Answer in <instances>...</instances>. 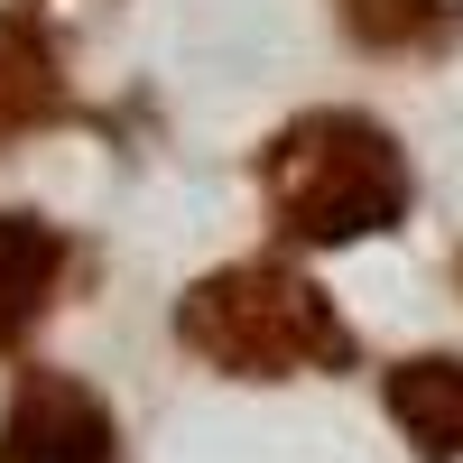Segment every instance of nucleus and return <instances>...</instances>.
I'll use <instances>...</instances> for the list:
<instances>
[{
	"label": "nucleus",
	"mask_w": 463,
	"mask_h": 463,
	"mask_svg": "<svg viewBox=\"0 0 463 463\" xmlns=\"http://www.w3.org/2000/svg\"><path fill=\"white\" fill-rule=\"evenodd\" d=\"M250 185H260V213L279 232V250H362V241H390L417 213L408 139L390 121H371V111H343V102L279 121L250 158Z\"/></svg>",
	"instance_id": "f257e3e1"
},
{
	"label": "nucleus",
	"mask_w": 463,
	"mask_h": 463,
	"mask_svg": "<svg viewBox=\"0 0 463 463\" xmlns=\"http://www.w3.org/2000/svg\"><path fill=\"white\" fill-rule=\"evenodd\" d=\"M176 353L213 380H334L362 362V334L297 260H222L176 297Z\"/></svg>",
	"instance_id": "f03ea898"
},
{
	"label": "nucleus",
	"mask_w": 463,
	"mask_h": 463,
	"mask_svg": "<svg viewBox=\"0 0 463 463\" xmlns=\"http://www.w3.org/2000/svg\"><path fill=\"white\" fill-rule=\"evenodd\" d=\"M0 463H121V417L84 371L19 362L0 399Z\"/></svg>",
	"instance_id": "7ed1b4c3"
},
{
	"label": "nucleus",
	"mask_w": 463,
	"mask_h": 463,
	"mask_svg": "<svg viewBox=\"0 0 463 463\" xmlns=\"http://www.w3.org/2000/svg\"><path fill=\"white\" fill-rule=\"evenodd\" d=\"M65 279H74L65 222L28 213V204H0V353L37 343V325L65 306Z\"/></svg>",
	"instance_id": "20e7f679"
},
{
	"label": "nucleus",
	"mask_w": 463,
	"mask_h": 463,
	"mask_svg": "<svg viewBox=\"0 0 463 463\" xmlns=\"http://www.w3.org/2000/svg\"><path fill=\"white\" fill-rule=\"evenodd\" d=\"M74 111V84H65V47L47 37V19L28 10H0V158L19 139L56 130Z\"/></svg>",
	"instance_id": "39448f33"
},
{
	"label": "nucleus",
	"mask_w": 463,
	"mask_h": 463,
	"mask_svg": "<svg viewBox=\"0 0 463 463\" xmlns=\"http://www.w3.org/2000/svg\"><path fill=\"white\" fill-rule=\"evenodd\" d=\"M334 37L371 65H445L463 47V0H334Z\"/></svg>",
	"instance_id": "423d86ee"
},
{
	"label": "nucleus",
	"mask_w": 463,
	"mask_h": 463,
	"mask_svg": "<svg viewBox=\"0 0 463 463\" xmlns=\"http://www.w3.org/2000/svg\"><path fill=\"white\" fill-rule=\"evenodd\" d=\"M380 408L417 463H463V353H408L380 371Z\"/></svg>",
	"instance_id": "0eeeda50"
},
{
	"label": "nucleus",
	"mask_w": 463,
	"mask_h": 463,
	"mask_svg": "<svg viewBox=\"0 0 463 463\" xmlns=\"http://www.w3.org/2000/svg\"><path fill=\"white\" fill-rule=\"evenodd\" d=\"M454 297H463V250H454Z\"/></svg>",
	"instance_id": "6e6552de"
}]
</instances>
